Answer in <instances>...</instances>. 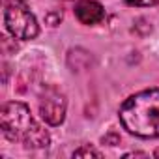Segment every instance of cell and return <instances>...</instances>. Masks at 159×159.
I'll return each instance as SVG.
<instances>
[{
  "mask_svg": "<svg viewBox=\"0 0 159 159\" xmlns=\"http://www.w3.org/2000/svg\"><path fill=\"white\" fill-rule=\"evenodd\" d=\"M66 96L54 88L45 90L39 98V114L49 125H60L66 118Z\"/></svg>",
  "mask_w": 159,
  "mask_h": 159,
  "instance_id": "cell-4",
  "label": "cell"
},
{
  "mask_svg": "<svg viewBox=\"0 0 159 159\" xmlns=\"http://www.w3.org/2000/svg\"><path fill=\"white\" fill-rule=\"evenodd\" d=\"M4 25L15 39H34L39 34V25L25 0H11L4 11Z\"/></svg>",
  "mask_w": 159,
  "mask_h": 159,
  "instance_id": "cell-3",
  "label": "cell"
},
{
  "mask_svg": "<svg viewBox=\"0 0 159 159\" xmlns=\"http://www.w3.org/2000/svg\"><path fill=\"white\" fill-rule=\"evenodd\" d=\"M0 127L8 140L23 144L25 148H47L51 135L32 116L30 109L19 101H8L0 111Z\"/></svg>",
  "mask_w": 159,
  "mask_h": 159,
  "instance_id": "cell-1",
  "label": "cell"
},
{
  "mask_svg": "<svg viewBox=\"0 0 159 159\" xmlns=\"http://www.w3.org/2000/svg\"><path fill=\"white\" fill-rule=\"evenodd\" d=\"M129 6H135V8H150V6H155L159 4V0H125Z\"/></svg>",
  "mask_w": 159,
  "mask_h": 159,
  "instance_id": "cell-7",
  "label": "cell"
},
{
  "mask_svg": "<svg viewBox=\"0 0 159 159\" xmlns=\"http://www.w3.org/2000/svg\"><path fill=\"white\" fill-rule=\"evenodd\" d=\"M124 129L140 139H159V90H142L120 107Z\"/></svg>",
  "mask_w": 159,
  "mask_h": 159,
  "instance_id": "cell-2",
  "label": "cell"
},
{
  "mask_svg": "<svg viewBox=\"0 0 159 159\" xmlns=\"http://www.w3.org/2000/svg\"><path fill=\"white\" fill-rule=\"evenodd\" d=\"M90 155L101 157V152H98V150H94V148H90V146H83V148H79V150L73 152V157H90Z\"/></svg>",
  "mask_w": 159,
  "mask_h": 159,
  "instance_id": "cell-6",
  "label": "cell"
},
{
  "mask_svg": "<svg viewBox=\"0 0 159 159\" xmlns=\"http://www.w3.org/2000/svg\"><path fill=\"white\" fill-rule=\"evenodd\" d=\"M153 155H155V157H159V150H155V152H153Z\"/></svg>",
  "mask_w": 159,
  "mask_h": 159,
  "instance_id": "cell-9",
  "label": "cell"
},
{
  "mask_svg": "<svg viewBox=\"0 0 159 159\" xmlns=\"http://www.w3.org/2000/svg\"><path fill=\"white\" fill-rule=\"evenodd\" d=\"M125 157H148V153H142V152H133V153H125Z\"/></svg>",
  "mask_w": 159,
  "mask_h": 159,
  "instance_id": "cell-8",
  "label": "cell"
},
{
  "mask_svg": "<svg viewBox=\"0 0 159 159\" xmlns=\"http://www.w3.org/2000/svg\"><path fill=\"white\" fill-rule=\"evenodd\" d=\"M75 17L81 25L92 26V25H98L105 19V10L96 0H81L75 6Z\"/></svg>",
  "mask_w": 159,
  "mask_h": 159,
  "instance_id": "cell-5",
  "label": "cell"
}]
</instances>
